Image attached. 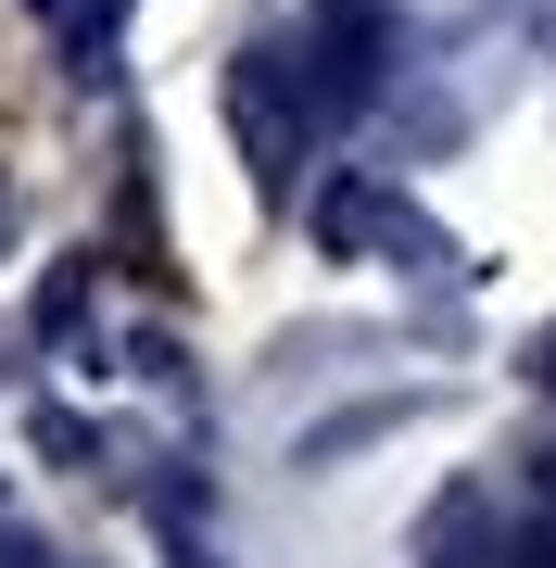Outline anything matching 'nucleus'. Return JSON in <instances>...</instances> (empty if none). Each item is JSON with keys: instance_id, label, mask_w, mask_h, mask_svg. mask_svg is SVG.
<instances>
[{"instance_id": "1", "label": "nucleus", "mask_w": 556, "mask_h": 568, "mask_svg": "<svg viewBox=\"0 0 556 568\" xmlns=\"http://www.w3.org/2000/svg\"><path fill=\"white\" fill-rule=\"evenodd\" d=\"M228 126H241V152H253V190H291V164H304V102H291L279 51L228 63Z\"/></svg>"}, {"instance_id": "2", "label": "nucleus", "mask_w": 556, "mask_h": 568, "mask_svg": "<svg viewBox=\"0 0 556 568\" xmlns=\"http://www.w3.org/2000/svg\"><path fill=\"white\" fill-rule=\"evenodd\" d=\"M506 568H556V506H532V518H518V544H506Z\"/></svg>"}, {"instance_id": "3", "label": "nucleus", "mask_w": 556, "mask_h": 568, "mask_svg": "<svg viewBox=\"0 0 556 568\" xmlns=\"http://www.w3.org/2000/svg\"><path fill=\"white\" fill-rule=\"evenodd\" d=\"M532 379H544V392H556V328H544V342H532Z\"/></svg>"}]
</instances>
